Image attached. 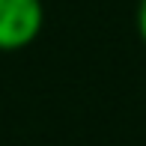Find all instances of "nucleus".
<instances>
[{"instance_id": "1", "label": "nucleus", "mask_w": 146, "mask_h": 146, "mask_svg": "<svg viewBox=\"0 0 146 146\" xmlns=\"http://www.w3.org/2000/svg\"><path fill=\"white\" fill-rule=\"evenodd\" d=\"M45 24L42 0H0V51H21Z\"/></svg>"}, {"instance_id": "2", "label": "nucleus", "mask_w": 146, "mask_h": 146, "mask_svg": "<svg viewBox=\"0 0 146 146\" xmlns=\"http://www.w3.org/2000/svg\"><path fill=\"white\" fill-rule=\"evenodd\" d=\"M137 30H140V39L146 42V0H140V9H137Z\"/></svg>"}]
</instances>
